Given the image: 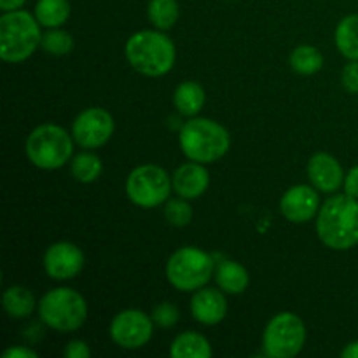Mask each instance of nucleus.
Instances as JSON below:
<instances>
[{"mask_svg": "<svg viewBox=\"0 0 358 358\" xmlns=\"http://www.w3.org/2000/svg\"><path fill=\"white\" fill-rule=\"evenodd\" d=\"M317 233L325 247L332 250H350L358 245V199L336 194L320 206L317 215Z\"/></svg>", "mask_w": 358, "mask_h": 358, "instance_id": "nucleus-1", "label": "nucleus"}, {"mask_svg": "<svg viewBox=\"0 0 358 358\" xmlns=\"http://www.w3.org/2000/svg\"><path fill=\"white\" fill-rule=\"evenodd\" d=\"M126 58L136 72L149 77H161L175 65V45L161 31L142 30L126 42Z\"/></svg>", "mask_w": 358, "mask_h": 358, "instance_id": "nucleus-2", "label": "nucleus"}, {"mask_svg": "<svg viewBox=\"0 0 358 358\" xmlns=\"http://www.w3.org/2000/svg\"><path fill=\"white\" fill-rule=\"evenodd\" d=\"M42 44L41 23L27 10H9L0 17V58L20 63L30 58Z\"/></svg>", "mask_w": 358, "mask_h": 358, "instance_id": "nucleus-3", "label": "nucleus"}, {"mask_svg": "<svg viewBox=\"0 0 358 358\" xmlns=\"http://www.w3.org/2000/svg\"><path fill=\"white\" fill-rule=\"evenodd\" d=\"M180 149L185 156L196 163H213L227 154L231 136L219 122L205 117H194L185 122L180 129Z\"/></svg>", "mask_w": 358, "mask_h": 358, "instance_id": "nucleus-4", "label": "nucleus"}, {"mask_svg": "<svg viewBox=\"0 0 358 358\" xmlns=\"http://www.w3.org/2000/svg\"><path fill=\"white\" fill-rule=\"evenodd\" d=\"M24 150L28 159L41 170H58L72 157L73 142L62 126L48 122L37 126L28 135Z\"/></svg>", "mask_w": 358, "mask_h": 358, "instance_id": "nucleus-5", "label": "nucleus"}, {"mask_svg": "<svg viewBox=\"0 0 358 358\" xmlns=\"http://www.w3.org/2000/svg\"><path fill=\"white\" fill-rule=\"evenodd\" d=\"M38 315L48 327L58 332H73L87 318L86 299L69 287L49 290L38 303Z\"/></svg>", "mask_w": 358, "mask_h": 358, "instance_id": "nucleus-6", "label": "nucleus"}, {"mask_svg": "<svg viewBox=\"0 0 358 358\" xmlns=\"http://www.w3.org/2000/svg\"><path fill=\"white\" fill-rule=\"evenodd\" d=\"M215 275V262L206 252L194 247L178 248L166 264L168 282L182 292L203 289Z\"/></svg>", "mask_w": 358, "mask_h": 358, "instance_id": "nucleus-7", "label": "nucleus"}, {"mask_svg": "<svg viewBox=\"0 0 358 358\" xmlns=\"http://www.w3.org/2000/svg\"><path fill=\"white\" fill-rule=\"evenodd\" d=\"M306 343V327L297 315L278 313L269 320L262 336L266 355L271 358H292L299 355Z\"/></svg>", "mask_w": 358, "mask_h": 358, "instance_id": "nucleus-8", "label": "nucleus"}, {"mask_svg": "<svg viewBox=\"0 0 358 358\" xmlns=\"http://www.w3.org/2000/svg\"><path fill=\"white\" fill-rule=\"evenodd\" d=\"M171 187V178L166 170L157 164H142L129 173L126 180L128 198L140 208H156L168 201Z\"/></svg>", "mask_w": 358, "mask_h": 358, "instance_id": "nucleus-9", "label": "nucleus"}, {"mask_svg": "<svg viewBox=\"0 0 358 358\" xmlns=\"http://www.w3.org/2000/svg\"><path fill=\"white\" fill-rule=\"evenodd\" d=\"M154 332L152 317L143 311L126 310L115 315L110 324V338L117 346L126 350H138L150 341Z\"/></svg>", "mask_w": 358, "mask_h": 358, "instance_id": "nucleus-10", "label": "nucleus"}, {"mask_svg": "<svg viewBox=\"0 0 358 358\" xmlns=\"http://www.w3.org/2000/svg\"><path fill=\"white\" fill-rule=\"evenodd\" d=\"M114 133V117L100 107H91L80 112L72 126V136L84 149H96L105 145Z\"/></svg>", "mask_w": 358, "mask_h": 358, "instance_id": "nucleus-11", "label": "nucleus"}, {"mask_svg": "<svg viewBox=\"0 0 358 358\" xmlns=\"http://www.w3.org/2000/svg\"><path fill=\"white\" fill-rule=\"evenodd\" d=\"M84 268V254L69 241L52 243L44 254V269L52 280L76 278Z\"/></svg>", "mask_w": 358, "mask_h": 358, "instance_id": "nucleus-12", "label": "nucleus"}, {"mask_svg": "<svg viewBox=\"0 0 358 358\" xmlns=\"http://www.w3.org/2000/svg\"><path fill=\"white\" fill-rule=\"evenodd\" d=\"M280 210L290 222H308L320 210V196H318L317 189L310 187V185H294L283 194L282 201H280Z\"/></svg>", "mask_w": 358, "mask_h": 358, "instance_id": "nucleus-13", "label": "nucleus"}, {"mask_svg": "<svg viewBox=\"0 0 358 358\" xmlns=\"http://www.w3.org/2000/svg\"><path fill=\"white\" fill-rule=\"evenodd\" d=\"M308 177L317 191L336 192L345 184V171L334 156L327 152H317L308 163Z\"/></svg>", "mask_w": 358, "mask_h": 358, "instance_id": "nucleus-14", "label": "nucleus"}, {"mask_svg": "<svg viewBox=\"0 0 358 358\" xmlns=\"http://www.w3.org/2000/svg\"><path fill=\"white\" fill-rule=\"evenodd\" d=\"M191 313L199 324L217 325L226 318L227 301L224 290L199 289L191 299Z\"/></svg>", "mask_w": 358, "mask_h": 358, "instance_id": "nucleus-15", "label": "nucleus"}, {"mask_svg": "<svg viewBox=\"0 0 358 358\" xmlns=\"http://www.w3.org/2000/svg\"><path fill=\"white\" fill-rule=\"evenodd\" d=\"M171 184H173V191L180 198L194 199L205 194L210 184V175L201 163L192 161V163H185L175 170Z\"/></svg>", "mask_w": 358, "mask_h": 358, "instance_id": "nucleus-16", "label": "nucleus"}, {"mask_svg": "<svg viewBox=\"0 0 358 358\" xmlns=\"http://www.w3.org/2000/svg\"><path fill=\"white\" fill-rule=\"evenodd\" d=\"M215 280L220 290L226 294H241L247 290L248 273L241 264L234 261H222L215 269Z\"/></svg>", "mask_w": 358, "mask_h": 358, "instance_id": "nucleus-17", "label": "nucleus"}, {"mask_svg": "<svg viewBox=\"0 0 358 358\" xmlns=\"http://www.w3.org/2000/svg\"><path fill=\"white\" fill-rule=\"evenodd\" d=\"M170 353L173 358H210L212 346L205 336L189 331L175 338Z\"/></svg>", "mask_w": 358, "mask_h": 358, "instance_id": "nucleus-18", "label": "nucleus"}, {"mask_svg": "<svg viewBox=\"0 0 358 358\" xmlns=\"http://www.w3.org/2000/svg\"><path fill=\"white\" fill-rule=\"evenodd\" d=\"M205 90L198 83L187 80V83L178 84L175 90L173 103L182 115L194 117L205 105Z\"/></svg>", "mask_w": 358, "mask_h": 358, "instance_id": "nucleus-19", "label": "nucleus"}, {"mask_svg": "<svg viewBox=\"0 0 358 358\" xmlns=\"http://www.w3.org/2000/svg\"><path fill=\"white\" fill-rule=\"evenodd\" d=\"M3 310L13 318H27L35 310V297L28 289L13 285L3 292Z\"/></svg>", "mask_w": 358, "mask_h": 358, "instance_id": "nucleus-20", "label": "nucleus"}, {"mask_svg": "<svg viewBox=\"0 0 358 358\" xmlns=\"http://www.w3.org/2000/svg\"><path fill=\"white\" fill-rule=\"evenodd\" d=\"M336 45L348 59H358V14H350L336 28Z\"/></svg>", "mask_w": 358, "mask_h": 358, "instance_id": "nucleus-21", "label": "nucleus"}, {"mask_svg": "<svg viewBox=\"0 0 358 358\" xmlns=\"http://www.w3.org/2000/svg\"><path fill=\"white\" fill-rule=\"evenodd\" d=\"M35 17L45 28H59L70 17L69 0H38Z\"/></svg>", "mask_w": 358, "mask_h": 358, "instance_id": "nucleus-22", "label": "nucleus"}, {"mask_svg": "<svg viewBox=\"0 0 358 358\" xmlns=\"http://www.w3.org/2000/svg\"><path fill=\"white\" fill-rule=\"evenodd\" d=\"M290 66L301 76H313L324 66V56L313 45H299L290 55Z\"/></svg>", "mask_w": 358, "mask_h": 358, "instance_id": "nucleus-23", "label": "nucleus"}, {"mask_svg": "<svg viewBox=\"0 0 358 358\" xmlns=\"http://www.w3.org/2000/svg\"><path fill=\"white\" fill-rule=\"evenodd\" d=\"M147 13L154 27L159 30H170L177 23L180 7L177 0H150Z\"/></svg>", "mask_w": 358, "mask_h": 358, "instance_id": "nucleus-24", "label": "nucleus"}, {"mask_svg": "<svg viewBox=\"0 0 358 358\" xmlns=\"http://www.w3.org/2000/svg\"><path fill=\"white\" fill-rule=\"evenodd\" d=\"M101 159L91 152H80L72 159V175L80 184H91L101 175Z\"/></svg>", "mask_w": 358, "mask_h": 358, "instance_id": "nucleus-25", "label": "nucleus"}, {"mask_svg": "<svg viewBox=\"0 0 358 358\" xmlns=\"http://www.w3.org/2000/svg\"><path fill=\"white\" fill-rule=\"evenodd\" d=\"M41 45L48 55L65 56L73 49V38L69 31L52 28V30L45 31V34L42 35Z\"/></svg>", "mask_w": 358, "mask_h": 358, "instance_id": "nucleus-26", "label": "nucleus"}, {"mask_svg": "<svg viewBox=\"0 0 358 358\" xmlns=\"http://www.w3.org/2000/svg\"><path fill=\"white\" fill-rule=\"evenodd\" d=\"M164 217L171 226L184 227L192 220V206L185 201V198L170 199L164 205Z\"/></svg>", "mask_w": 358, "mask_h": 358, "instance_id": "nucleus-27", "label": "nucleus"}, {"mask_svg": "<svg viewBox=\"0 0 358 358\" xmlns=\"http://www.w3.org/2000/svg\"><path fill=\"white\" fill-rule=\"evenodd\" d=\"M150 317H152L154 324L159 325V327L163 329H168V327H173V325L177 324L180 313H178V308L175 306V304L161 303L154 308Z\"/></svg>", "mask_w": 358, "mask_h": 358, "instance_id": "nucleus-28", "label": "nucleus"}, {"mask_svg": "<svg viewBox=\"0 0 358 358\" xmlns=\"http://www.w3.org/2000/svg\"><path fill=\"white\" fill-rule=\"evenodd\" d=\"M341 80L350 94H358V59H350L348 65L343 69Z\"/></svg>", "mask_w": 358, "mask_h": 358, "instance_id": "nucleus-29", "label": "nucleus"}, {"mask_svg": "<svg viewBox=\"0 0 358 358\" xmlns=\"http://www.w3.org/2000/svg\"><path fill=\"white\" fill-rule=\"evenodd\" d=\"M63 355L66 358H90L91 350L84 341H70L69 345L65 346Z\"/></svg>", "mask_w": 358, "mask_h": 358, "instance_id": "nucleus-30", "label": "nucleus"}, {"mask_svg": "<svg viewBox=\"0 0 358 358\" xmlns=\"http://www.w3.org/2000/svg\"><path fill=\"white\" fill-rule=\"evenodd\" d=\"M343 185H345L346 194L358 199V164L345 175V184Z\"/></svg>", "mask_w": 358, "mask_h": 358, "instance_id": "nucleus-31", "label": "nucleus"}, {"mask_svg": "<svg viewBox=\"0 0 358 358\" xmlns=\"http://www.w3.org/2000/svg\"><path fill=\"white\" fill-rule=\"evenodd\" d=\"M2 358H37V353L27 346H13L2 353Z\"/></svg>", "mask_w": 358, "mask_h": 358, "instance_id": "nucleus-32", "label": "nucleus"}, {"mask_svg": "<svg viewBox=\"0 0 358 358\" xmlns=\"http://www.w3.org/2000/svg\"><path fill=\"white\" fill-rule=\"evenodd\" d=\"M24 2H27V0H0V9H2L3 13H9V10L20 9Z\"/></svg>", "mask_w": 358, "mask_h": 358, "instance_id": "nucleus-33", "label": "nucleus"}, {"mask_svg": "<svg viewBox=\"0 0 358 358\" xmlns=\"http://www.w3.org/2000/svg\"><path fill=\"white\" fill-rule=\"evenodd\" d=\"M343 358H358V341L350 343L346 345V348L341 352Z\"/></svg>", "mask_w": 358, "mask_h": 358, "instance_id": "nucleus-34", "label": "nucleus"}]
</instances>
